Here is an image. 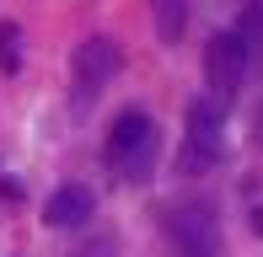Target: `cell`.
<instances>
[{"mask_svg": "<svg viewBox=\"0 0 263 257\" xmlns=\"http://www.w3.org/2000/svg\"><path fill=\"white\" fill-rule=\"evenodd\" d=\"M151 16H156V38L177 43L188 32V0H151Z\"/></svg>", "mask_w": 263, "mask_h": 257, "instance_id": "obj_8", "label": "cell"}, {"mask_svg": "<svg viewBox=\"0 0 263 257\" xmlns=\"http://www.w3.org/2000/svg\"><path fill=\"white\" fill-rule=\"evenodd\" d=\"M226 156V113L210 97L188 102V128H183V150H177V172H210Z\"/></svg>", "mask_w": 263, "mask_h": 257, "instance_id": "obj_3", "label": "cell"}, {"mask_svg": "<svg viewBox=\"0 0 263 257\" xmlns=\"http://www.w3.org/2000/svg\"><path fill=\"white\" fill-rule=\"evenodd\" d=\"M166 241L177 257H220V215L204 198H183V204L166 209Z\"/></svg>", "mask_w": 263, "mask_h": 257, "instance_id": "obj_2", "label": "cell"}, {"mask_svg": "<svg viewBox=\"0 0 263 257\" xmlns=\"http://www.w3.org/2000/svg\"><path fill=\"white\" fill-rule=\"evenodd\" d=\"M0 70H6V75L22 70V27L16 22H0Z\"/></svg>", "mask_w": 263, "mask_h": 257, "instance_id": "obj_9", "label": "cell"}, {"mask_svg": "<svg viewBox=\"0 0 263 257\" xmlns=\"http://www.w3.org/2000/svg\"><path fill=\"white\" fill-rule=\"evenodd\" d=\"M86 257H102V252H86Z\"/></svg>", "mask_w": 263, "mask_h": 257, "instance_id": "obj_10", "label": "cell"}, {"mask_svg": "<svg viewBox=\"0 0 263 257\" xmlns=\"http://www.w3.org/2000/svg\"><path fill=\"white\" fill-rule=\"evenodd\" d=\"M161 156V128L145 108H124L107 128V166L118 172L124 182H145L151 166Z\"/></svg>", "mask_w": 263, "mask_h": 257, "instance_id": "obj_1", "label": "cell"}, {"mask_svg": "<svg viewBox=\"0 0 263 257\" xmlns=\"http://www.w3.org/2000/svg\"><path fill=\"white\" fill-rule=\"evenodd\" d=\"M91 215H97V193H91L86 182H65V188H54L49 204H43V220H49L54 230H81Z\"/></svg>", "mask_w": 263, "mask_h": 257, "instance_id": "obj_6", "label": "cell"}, {"mask_svg": "<svg viewBox=\"0 0 263 257\" xmlns=\"http://www.w3.org/2000/svg\"><path fill=\"white\" fill-rule=\"evenodd\" d=\"M118 65H124V54H118L113 38H86L76 49V59H70V75H76V108H91V102L102 97V86L118 75Z\"/></svg>", "mask_w": 263, "mask_h": 257, "instance_id": "obj_5", "label": "cell"}, {"mask_svg": "<svg viewBox=\"0 0 263 257\" xmlns=\"http://www.w3.org/2000/svg\"><path fill=\"white\" fill-rule=\"evenodd\" d=\"M236 38H242V49H247V70H263V0H253V6L242 11Z\"/></svg>", "mask_w": 263, "mask_h": 257, "instance_id": "obj_7", "label": "cell"}, {"mask_svg": "<svg viewBox=\"0 0 263 257\" xmlns=\"http://www.w3.org/2000/svg\"><path fill=\"white\" fill-rule=\"evenodd\" d=\"M204 80H210V102L226 113V102H236V91H242L247 80V49L236 32H215L210 49H204Z\"/></svg>", "mask_w": 263, "mask_h": 257, "instance_id": "obj_4", "label": "cell"}]
</instances>
